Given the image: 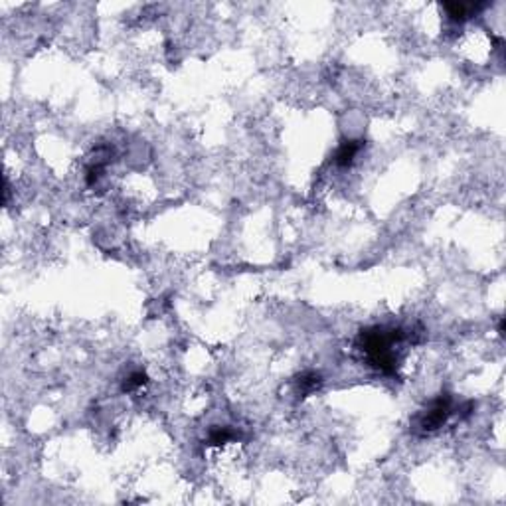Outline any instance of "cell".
Masks as SVG:
<instances>
[{"label": "cell", "instance_id": "obj_1", "mask_svg": "<svg viewBox=\"0 0 506 506\" xmlns=\"http://www.w3.org/2000/svg\"><path fill=\"white\" fill-rule=\"evenodd\" d=\"M406 338L404 329H388V327H370L358 334V348L362 350L378 372L386 376H394L397 372V354L394 348Z\"/></svg>", "mask_w": 506, "mask_h": 506}, {"label": "cell", "instance_id": "obj_2", "mask_svg": "<svg viewBox=\"0 0 506 506\" xmlns=\"http://www.w3.org/2000/svg\"><path fill=\"white\" fill-rule=\"evenodd\" d=\"M453 413H455V408H453V397H451V394H447V392L439 394L427 406L426 410L415 417V431L421 433V435L433 433L439 427L445 426L447 419Z\"/></svg>", "mask_w": 506, "mask_h": 506}, {"label": "cell", "instance_id": "obj_3", "mask_svg": "<svg viewBox=\"0 0 506 506\" xmlns=\"http://www.w3.org/2000/svg\"><path fill=\"white\" fill-rule=\"evenodd\" d=\"M443 8L449 16V20L463 24V22H467L473 16L478 14L483 8H487V4H483V2H447V4H443Z\"/></svg>", "mask_w": 506, "mask_h": 506}, {"label": "cell", "instance_id": "obj_4", "mask_svg": "<svg viewBox=\"0 0 506 506\" xmlns=\"http://www.w3.org/2000/svg\"><path fill=\"white\" fill-rule=\"evenodd\" d=\"M364 148V141L362 139H352V141H344L334 153V158L332 162L340 168H346L354 162V158L358 157V153Z\"/></svg>", "mask_w": 506, "mask_h": 506}, {"label": "cell", "instance_id": "obj_5", "mask_svg": "<svg viewBox=\"0 0 506 506\" xmlns=\"http://www.w3.org/2000/svg\"><path fill=\"white\" fill-rule=\"evenodd\" d=\"M237 437H239V433H237L236 429H232V427H214L210 431V435H208V445L220 447V445H226L228 441L237 439Z\"/></svg>", "mask_w": 506, "mask_h": 506}, {"label": "cell", "instance_id": "obj_6", "mask_svg": "<svg viewBox=\"0 0 506 506\" xmlns=\"http://www.w3.org/2000/svg\"><path fill=\"white\" fill-rule=\"evenodd\" d=\"M320 384H322V378H320V374H316V372H305V374H300L299 378H297V386H299V392L302 395L311 394V392L318 390Z\"/></svg>", "mask_w": 506, "mask_h": 506}, {"label": "cell", "instance_id": "obj_7", "mask_svg": "<svg viewBox=\"0 0 506 506\" xmlns=\"http://www.w3.org/2000/svg\"><path fill=\"white\" fill-rule=\"evenodd\" d=\"M146 380H148L146 374L141 372V370L129 374V378H125V382H123V392H135V390H139V388H142L146 384Z\"/></svg>", "mask_w": 506, "mask_h": 506}]
</instances>
